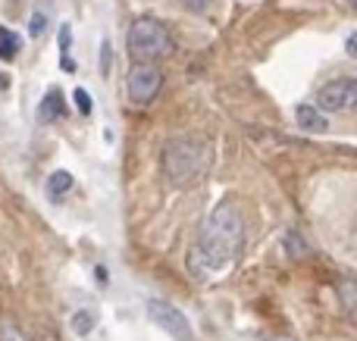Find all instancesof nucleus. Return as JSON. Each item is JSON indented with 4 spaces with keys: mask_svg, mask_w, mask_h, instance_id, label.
Wrapping results in <instances>:
<instances>
[{
    "mask_svg": "<svg viewBox=\"0 0 357 341\" xmlns=\"http://www.w3.org/2000/svg\"><path fill=\"white\" fill-rule=\"evenodd\" d=\"M44 29H47V13H44V10H35V13H31V22H29V35H31V38H41Z\"/></svg>",
    "mask_w": 357,
    "mask_h": 341,
    "instance_id": "obj_14",
    "label": "nucleus"
},
{
    "mask_svg": "<svg viewBox=\"0 0 357 341\" xmlns=\"http://www.w3.org/2000/svg\"><path fill=\"white\" fill-rule=\"evenodd\" d=\"M182 3H185V10H191V13H207L210 0H182Z\"/></svg>",
    "mask_w": 357,
    "mask_h": 341,
    "instance_id": "obj_18",
    "label": "nucleus"
},
{
    "mask_svg": "<svg viewBox=\"0 0 357 341\" xmlns=\"http://www.w3.org/2000/svg\"><path fill=\"white\" fill-rule=\"evenodd\" d=\"M339 294H342V304H345L348 317L357 323V282H345V285L339 288Z\"/></svg>",
    "mask_w": 357,
    "mask_h": 341,
    "instance_id": "obj_12",
    "label": "nucleus"
},
{
    "mask_svg": "<svg viewBox=\"0 0 357 341\" xmlns=\"http://www.w3.org/2000/svg\"><path fill=\"white\" fill-rule=\"evenodd\" d=\"M210 166V144L197 138H176L163 148V175L173 188H185L201 179Z\"/></svg>",
    "mask_w": 357,
    "mask_h": 341,
    "instance_id": "obj_2",
    "label": "nucleus"
},
{
    "mask_svg": "<svg viewBox=\"0 0 357 341\" xmlns=\"http://www.w3.org/2000/svg\"><path fill=\"white\" fill-rule=\"evenodd\" d=\"M91 329H94V317H91V310H79V313H73V332H75V335H88Z\"/></svg>",
    "mask_w": 357,
    "mask_h": 341,
    "instance_id": "obj_13",
    "label": "nucleus"
},
{
    "mask_svg": "<svg viewBox=\"0 0 357 341\" xmlns=\"http://www.w3.org/2000/svg\"><path fill=\"white\" fill-rule=\"evenodd\" d=\"M19 35L16 31H10L6 25H0V60H16L19 54Z\"/></svg>",
    "mask_w": 357,
    "mask_h": 341,
    "instance_id": "obj_10",
    "label": "nucleus"
},
{
    "mask_svg": "<svg viewBox=\"0 0 357 341\" xmlns=\"http://www.w3.org/2000/svg\"><path fill=\"white\" fill-rule=\"evenodd\" d=\"M348 3H351V6H354V10H357V0H348Z\"/></svg>",
    "mask_w": 357,
    "mask_h": 341,
    "instance_id": "obj_21",
    "label": "nucleus"
},
{
    "mask_svg": "<svg viewBox=\"0 0 357 341\" xmlns=\"http://www.w3.org/2000/svg\"><path fill=\"white\" fill-rule=\"evenodd\" d=\"M295 122H298V129L310 132V135H323V132L329 129L326 116H323L317 106H310V104H301V106H298V110H295Z\"/></svg>",
    "mask_w": 357,
    "mask_h": 341,
    "instance_id": "obj_8",
    "label": "nucleus"
},
{
    "mask_svg": "<svg viewBox=\"0 0 357 341\" xmlns=\"http://www.w3.org/2000/svg\"><path fill=\"white\" fill-rule=\"evenodd\" d=\"M282 248H285V254H289L291 260H304V257L310 254V244L304 241V238L298 235V232H289V235H285Z\"/></svg>",
    "mask_w": 357,
    "mask_h": 341,
    "instance_id": "obj_11",
    "label": "nucleus"
},
{
    "mask_svg": "<svg viewBox=\"0 0 357 341\" xmlns=\"http://www.w3.org/2000/svg\"><path fill=\"white\" fill-rule=\"evenodd\" d=\"M110 60H113V54H110V41H104V44H100V69H104V75L110 72Z\"/></svg>",
    "mask_w": 357,
    "mask_h": 341,
    "instance_id": "obj_17",
    "label": "nucleus"
},
{
    "mask_svg": "<svg viewBox=\"0 0 357 341\" xmlns=\"http://www.w3.org/2000/svg\"><path fill=\"white\" fill-rule=\"evenodd\" d=\"M73 185H75L73 173H66V169H56V173L47 179V194H50V198H54V200H60L63 194H69V191H73Z\"/></svg>",
    "mask_w": 357,
    "mask_h": 341,
    "instance_id": "obj_9",
    "label": "nucleus"
},
{
    "mask_svg": "<svg viewBox=\"0 0 357 341\" xmlns=\"http://www.w3.org/2000/svg\"><path fill=\"white\" fill-rule=\"evenodd\" d=\"M6 88H10V79H6V75H0V91H6Z\"/></svg>",
    "mask_w": 357,
    "mask_h": 341,
    "instance_id": "obj_20",
    "label": "nucleus"
},
{
    "mask_svg": "<svg viewBox=\"0 0 357 341\" xmlns=\"http://www.w3.org/2000/svg\"><path fill=\"white\" fill-rule=\"evenodd\" d=\"M160 88H163V72L154 63H135L129 69V75H126V91H129V100L135 106H148L160 94Z\"/></svg>",
    "mask_w": 357,
    "mask_h": 341,
    "instance_id": "obj_4",
    "label": "nucleus"
},
{
    "mask_svg": "<svg viewBox=\"0 0 357 341\" xmlns=\"http://www.w3.org/2000/svg\"><path fill=\"white\" fill-rule=\"evenodd\" d=\"M0 341H29V335H22V332L10 323H0Z\"/></svg>",
    "mask_w": 357,
    "mask_h": 341,
    "instance_id": "obj_16",
    "label": "nucleus"
},
{
    "mask_svg": "<svg viewBox=\"0 0 357 341\" xmlns=\"http://www.w3.org/2000/svg\"><path fill=\"white\" fill-rule=\"evenodd\" d=\"M126 44H129L132 60H138V63L167 60V56L176 50L169 29L163 22H157V19H151V16H138L135 22L129 25V38H126Z\"/></svg>",
    "mask_w": 357,
    "mask_h": 341,
    "instance_id": "obj_3",
    "label": "nucleus"
},
{
    "mask_svg": "<svg viewBox=\"0 0 357 341\" xmlns=\"http://www.w3.org/2000/svg\"><path fill=\"white\" fill-rule=\"evenodd\" d=\"M241 216L232 204H220L201 225L195 257L204 263V269H226L241 251Z\"/></svg>",
    "mask_w": 357,
    "mask_h": 341,
    "instance_id": "obj_1",
    "label": "nucleus"
},
{
    "mask_svg": "<svg viewBox=\"0 0 357 341\" xmlns=\"http://www.w3.org/2000/svg\"><path fill=\"white\" fill-rule=\"evenodd\" d=\"M63 116H66V100H63V91L60 88H50V91L41 97V104H38V122L54 125L56 119H63Z\"/></svg>",
    "mask_w": 357,
    "mask_h": 341,
    "instance_id": "obj_7",
    "label": "nucleus"
},
{
    "mask_svg": "<svg viewBox=\"0 0 357 341\" xmlns=\"http://www.w3.org/2000/svg\"><path fill=\"white\" fill-rule=\"evenodd\" d=\"M345 50H348V54H351V56H357V31H354V35H351V38H348Z\"/></svg>",
    "mask_w": 357,
    "mask_h": 341,
    "instance_id": "obj_19",
    "label": "nucleus"
},
{
    "mask_svg": "<svg viewBox=\"0 0 357 341\" xmlns=\"http://www.w3.org/2000/svg\"><path fill=\"white\" fill-rule=\"evenodd\" d=\"M73 97H75V106H79V113H82V116H88V113H91V97H88V91H85V88H75V91H73Z\"/></svg>",
    "mask_w": 357,
    "mask_h": 341,
    "instance_id": "obj_15",
    "label": "nucleus"
},
{
    "mask_svg": "<svg viewBox=\"0 0 357 341\" xmlns=\"http://www.w3.org/2000/svg\"><path fill=\"white\" fill-rule=\"evenodd\" d=\"M317 104H320V110H329V113L354 110L357 106V79H351V75H345V79H333L329 85L320 88Z\"/></svg>",
    "mask_w": 357,
    "mask_h": 341,
    "instance_id": "obj_5",
    "label": "nucleus"
},
{
    "mask_svg": "<svg viewBox=\"0 0 357 341\" xmlns=\"http://www.w3.org/2000/svg\"><path fill=\"white\" fill-rule=\"evenodd\" d=\"M148 317H151V323L160 326V329L167 332V335H173L176 341H191V326L178 307L167 304V301H148Z\"/></svg>",
    "mask_w": 357,
    "mask_h": 341,
    "instance_id": "obj_6",
    "label": "nucleus"
}]
</instances>
